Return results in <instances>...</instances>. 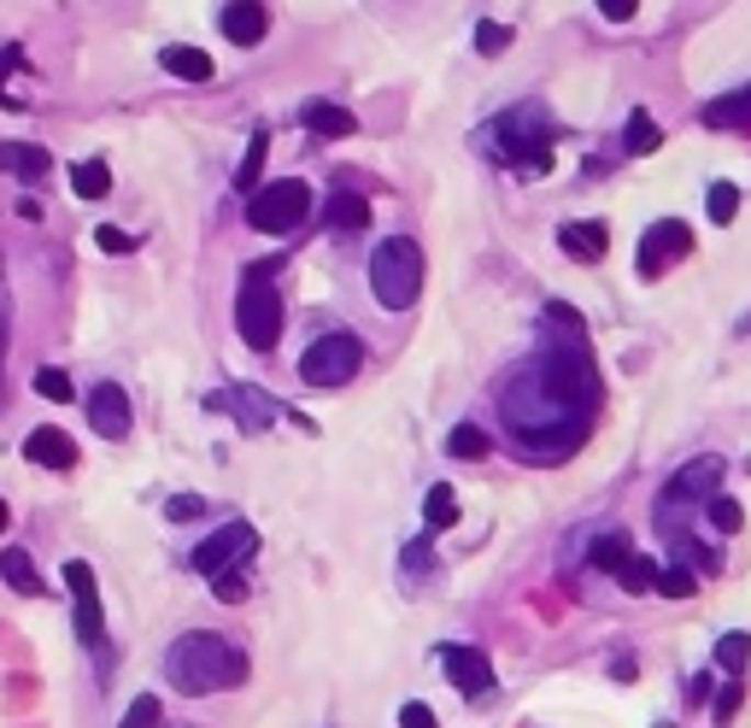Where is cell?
<instances>
[{"label":"cell","mask_w":751,"mask_h":728,"mask_svg":"<svg viewBox=\"0 0 751 728\" xmlns=\"http://www.w3.org/2000/svg\"><path fill=\"white\" fill-rule=\"evenodd\" d=\"M716 488H722V459H716V452H705V459L681 464L675 477H670V488H663V500H658V512L670 517L675 505H681V512H687V505H710Z\"/></svg>","instance_id":"cell-8"},{"label":"cell","mask_w":751,"mask_h":728,"mask_svg":"<svg viewBox=\"0 0 751 728\" xmlns=\"http://www.w3.org/2000/svg\"><path fill=\"white\" fill-rule=\"evenodd\" d=\"M265 30H270L265 0H229V7H224V36H229L235 47H259Z\"/></svg>","instance_id":"cell-14"},{"label":"cell","mask_w":751,"mask_h":728,"mask_svg":"<svg viewBox=\"0 0 751 728\" xmlns=\"http://www.w3.org/2000/svg\"><path fill=\"white\" fill-rule=\"evenodd\" d=\"M482 135H487L493 154L511 159V165H540V171L552 165V124H546L540 107H517V112L493 117Z\"/></svg>","instance_id":"cell-5"},{"label":"cell","mask_w":751,"mask_h":728,"mask_svg":"<svg viewBox=\"0 0 751 728\" xmlns=\"http://www.w3.org/2000/svg\"><path fill=\"white\" fill-rule=\"evenodd\" d=\"M265 154H270V135L259 130V135H253V142H247V159L235 165V189H242V194H259V171H265Z\"/></svg>","instance_id":"cell-24"},{"label":"cell","mask_w":751,"mask_h":728,"mask_svg":"<svg viewBox=\"0 0 751 728\" xmlns=\"http://www.w3.org/2000/svg\"><path fill=\"white\" fill-rule=\"evenodd\" d=\"M628 558H635V552H628L623 535H599V540H593V570H610V575H617Z\"/></svg>","instance_id":"cell-29"},{"label":"cell","mask_w":751,"mask_h":728,"mask_svg":"<svg viewBox=\"0 0 751 728\" xmlns=\"http://www.w3.org/2000/svg\"><path fill=\"white\" fill-rule=\"evenodd\" d=\"M693 587H698L693 570H681V564L658 570V594H663V600H693Z\"/></svg>","instance_id":"cell-33"},{"label":"cell","mask_w":751,"mask_h":728,"mask_svg":"<svg viewBox=\"0 0 751 728\" xmlns=\"http://www.w3.org/2000/svg\"><path fill=\"white\" fill-rule=\"evenodd\" d=\"M36 394L54 400V405H65V400H71V377H65V370H54V365H42V370H36Z\"/></svg>","instance_id":"cell-34"},{"label":"cell","mask_w":751,"mask_h":728,"mask_svg":"<svg viewBox=\"0 0 751 728\" xmlns=\"http://www.w3.org/2000/svg\"><path fill=\"white\" fill-rule=\"evenodd\" d=\"M423 523H429V529H452V523H458V494L447 482L429 488V500H423Z\"/></svg>","instance_id":"cell-25"},{"label":"cell","mask_w":751,"mask_h":728,"mask_svg":"<svg viewBox=\"0 0 751 728\" xmlns=\"http://www.w3.org/2000/svg\"><path fill=\"white\" fill-rule=\"evenodd\" d=\"M358 365H365V347H358V335L335 329V335H317V341L305 347L300 377H305V388H340V382L358 377Z\"/></svg>","instance_id":"cell-7"},{"label":"cell","mask_w":751,"mask_h":728,"mask_svg":"<svg viewBox=\"0 0 751 728\" xmlns=\"http://www.w3.org/2000/svg\"><path fill=\"white\" fill-rule=\"evenodd\" d=\"M77 635L89 640V647H100V640H107V623H100V600L77 605Z\"/></svg>","instance_id":"cell-36"},{"label":"cell","mask_w":751,"mask_h":728,"mask_svg":"<svg viewBox=\"0 0 751 728\" xmlns=\"http://www.w3.org/2000/svg\"><path fill=\"white\" fill-rule=\"evenodd\" d=\"M7 523H12V512H7V500H0V529H7Z\"/></svg>","instance_id":"cell-47"},{"label":"cell","mask_w":751,"mask_h":728,"mask_svg":"<svg viewBox=\"0 0 751 728\" xmlns=\"http://www.w3.org/2000/svg\"><path fill=\"white\" fill-rule=\"evenodd\" d=\"M693 253V229L681 224V217H663V224L646 229L640 242V277H663L670 265H681Z\"/></svg>","instance_id":"cell-9"},{"label":"cell","mask_w":751,"mask_h":728,"mask_svg":"<svg viewBox=\"0 0 751 728\" xmlns=\"http://www.w3.org/2000/svg\"><path fill=\"white\" fill-rule=\"evenodd\" d=\"M0 107H12V94H7V82H0Z\"/></svg>","instance_id":"cell-48"},{"label":"cell","mask_w":751,"mask_h":728,"mask_svg":"<svg viewBox=\"0 0 751 728\" xmlns=\"http://www.w3.org/2000/svg\"><path fill=\"white\" fill-rule=\"evenodd\" d=\"M440 670H447V682L458 693H470V699H482L493 687V664L475 647H440Z\"/></svg>","instance_id":"cell-11"},{"label":"cell","mask_w":751,"mask_h":728,"mask_svg":"<svg viewBox=\"0 0 751 728\" xmlns=\"http://www.w3.org/2000/svg\"><path fill=\"white\" fill-rule=\"evenodd\" d=\"M89 423L107 441H124L130 435V394L117 382H94V394H89Z\"/></svg>","instance_id":"cell-12"},{"label":"cell","mask_w":751,"mask_h":728,"mask_svg":"<svg viewBox=\"0 0 751 728\" xmlns=\"http://www.w3.org/2000/svg\"><path fill=\"white\" fill-rule=\"evenodd\" d=\"M159 65L170 77H182V82H206L212 77V54H200V47H165Z\"/></svg>","instance_id":"cell-22"},{"label":"cell","mask_w":751,"mask_h":728,"mask_svg":"<svg viewBox=\"0 0 751 728\" xmlns=\"http://www.w3.org/2000/svg\"><path fill=\"white\" fill-rule=\"evenodd\" d=\"M0 359H7V282H0Z\"/></svg>","instance_id":"cell-46"},{"label":"cell","mask_w":751,"mask_h":728,"mask_svg":"<svg viewBox=\"0 0 751 728\" xmlns=\"http://www.w3.org/2000/svg\"><path fill=\"white\" fill-rule=\"evenodd\" d=\"M71 182H77V194H82V200H107V194H112V171H107V159H82L77 171H71Z\"/></svg>","instance_id":"cell-26"},{"label":"cell","mask_w":751,"mask_h":728,"mask_svg":"<svg viewBox=\"0 0 751 728\" xmlns=\"http://www.w3.org/2000/svg\"><path fill=\"white\" fill-rule=\"evenodd\" d=\"M323 217H329V229L352 235V229H365V224H370V200H365V194H352V189H340V194H329Z\"/></svg>","instance_id":"cell-21"},{"label":"cell","mask_w":751,"mask_h":728,"mask_svg":"<svg viewBox=\"0 0 751 728\" xmlns=\"http://www.w3.org/2000/svg\"><path fill=\"white\" fill-rule=\"evenodd\" d=\"M235 329L253 352H270L282 341V288H277V265H253L235 294Z\"/></svg>","instance_id":"cell-4"},{"label":"cell","mask_w":751,"mask_h":728,"mask_svg":"<svg viewBox=\"0 0 751 728\" xmlns=\"http://www.w3.org/2000/svg\"><path fill=\"white\" fill-rule=\"evenodd\" d=\"M623 147H628V154H658V147H663V130H658V117H652V112H628Z\"/></svg>","instance_id":"cell-23"},{"label":"cell","mask_w":751,"mask_h":728,"mask_svg":"<svg viewBox=\"0 0 751 728\" xmlns=\"http://www.w3.org/2000/svg\"><path fill=\"white\" fill-rule=\"evenodd\" d=\"M558 247L570 253V259H582V265H599L605 247H610V229L599 224V217H587V224H563L558 229Z\"/></svg>","instance_id":"cell-15"},{"label":"cell","mask_w":751,"mask_h":728,"mask_svg":"<svg viewBox=\"0 0 751 728\" xmlns=\"http://www.w3.org/2000/svg\"><path fill=\"white\" fill-rule=\"evenodd\" d=\"M0 165H7L12 177H24V182H42L47 177V147H30V142H0Z\"/></svg>","instance_id":"cell-20"},{"label":"cell","mask_w":751,"mask_h":728,"mask_svg":"<svg viewBox=\"0 0 751 728\" xmlns=\"http://www.w3.org/2000/svg\"><path fill=\"white\" fill-rule=\"evenodd\" d=\"M400 728H435V710L423 705V699H412V705H400Z\"/></svg>","instance_id":"cell-41"},{"label":"cell","mask_w":751,"mask_h":728,"mask_svg":"<svg viewBox=\"0 0 751 728\" xmlns=\"http://www.w3.org/2000/svg\"><path fill=\"white\" fill-rule=\"evenodd\" d=\"M300 124L312 130V135H329V142H340V135L358 130V117H352L347 107H335V100H305V107H300Z\"/></svg>","instance_id":"cell-17"},{"label":"cell","mask_w":751,"mask_h":728,"mask_svg":"<svg viewBox=\"0 0 751 728\" xmlns=\"http://www.w3.org/2000/svg\"><path fill=\"white\" fill-rule=\"evenodd\" d=\"M94 247H100V253H135V235L117 229V224H107V229H94Z\"/></svg>","instance_id":"cell-39"},{"label":"cell","mask_w":751,"mask_h":728,"mask_svg":"<svg viewBox=\"0 0 751 728\" xmlns=\"http://www.w3.org/2000/svg\"><path fill=\"white\" fill-rule=\"evenodd\" d=\"M698 117H705L710 130H751V82H746V89H733V94H722V100H710Z\"/></svg>","instance_id":"cell-19"},{"label":"cell","mask_w":751,"mask_h":728,"mask_svg":"<svg viewBox=\"0 0 751 728\" xmlns=\"http://www.w3.org/2000/svg\"><path fill=\"white\" fill-rule=\"evenodd\" d=\"M165 675L177 693H224V687H242L247 682V658L229 647L224 635H177L165 652Z\"/></svg>","instance_id":"cell-2"},{"label":"cell","mask_w":751,"mask_h":728,"mask_svg":"<svg viewBox=\"0 0 751 728\" xmlns=\"http://www.w3.org/2000/svg\"><path fill=\"white\" fill-rule=\"evenodd\" d=\"M0 575H7V587H12V594H24V600H42V594H47V582L36 575V564H30L24 547H7V552H0Z\"/></svg>","instance_id":"cell-18"},{"label":"cell","mask_w":751,"mask_h":728,"mask_svg":"<svg viewBox=\"0 0 751 728\" xmlns=\"http://www.w3.org/2000/svg\"><path fill=\"white\" fill-rule=\"evenodd\" d=\"M65 587H71V594H77V605L100 600V594H94V570L82 564V558H71V564H65Z\"/></svg>","instance_id":"cell-35"},{"label":"cell","mask_w":751,"mask_h":728,"mask_svg":"<svg viewBox=\"0 0 751 728\" xmlns=\"http://www.w3.org/2000/svg\"><path fill=\"white\" fill-rule=\"evenodd\" d=\"M153 723H159V699H153V693H142V699L124 710V723H117V728H153Z\"/></svg>","instance_id":"cell-38"},{"label":"cell","mask_w":751,"mask_h":728,"mask_svg":"<svg viewBox=\"0 0 751 728\" xmlns=\"http://www.w3.org/2000/svg\"><path fill=\"white\" fill-rule=\"evenodd\" d=\"M447 452H452V459H482V452H487V435L475 429V423H458V429L447 435Z\"/></svg>","instance_id":"cell-30"},{"label":"cell","mask_w":751,"mask_h":728,"mask_svg":"<svg viewBox=\"0 0 751 728\" xmlns=\"http://www.w3.org/2000/svg\"><path fill=\"white\" fill-rule=\"evenodd\" d=\"M740 699H746V693H740V682H728L722 693H716V723H728L733 710H740Z\"/></svg>","instance_id":"cell-43"},{"label":"cell","mask_w":751,"mask_h":728,"mask_svg":"<svg viewBox=\"0 0 751 728\" xmlns=\"http://www.w3.org/2000/svg\"><path fill=\"white\" fill-rule=\"evenodd\" d=\"M705 212H710V224H733V217H740V189H733V182H710V194H705Z\"/></svg>","instance_id":"cell-27"},{"label":"cell","mask_w":751,"mask_h":728,"mask_svg":"<svg viewBox=\"0 0 751 728\" xmlns=\"http://www.w3.org/2000/svg\"><path fill=\"white\" fill-rule=\"evenodd\" d=\"M746 652H751V640H746V635H722V640H716V670H722L728 682H740Z\"/></svg>","instance_id":"cell-28"},{"label":"cell","mask_w":751,"mask_h":728,"mask_svg":"<svg viewBox=\"0 0 751 728\" xmlns=\"http://www.w3.org/2000/svg\"><path fill=\"white\" fill-rule=\"evenodd\" d=\"M370 294L382 300L388 312H412L423 294V247L412 235H388L370 253Z\"/></svg>","instance_id":"cell-3"},{"label":"cell","mask_w":751,"mask_h":728,"mask_svg":"<svg viewBox=\"0 0 751 728\" xmlns=\"http://www.w3.org/2000/svg\"><path fill=\"white\" fill-rule=\"evenodd\" d=\"M200 512H206V500H200V494H177V500L165 505V517H170V523H194Z\"/></svg>","instance_id":"cell-40"},{"label":"cell","mask_w":751,"mask_h":728,"mask_svg":"<svg viewBox=\"0 0 751 728\" xmlns=\"http://www.w3.org/2000/svg\"><path fill=\"white\" fill-rule=\"evenodd\" d=\"M710 529H716V535H740V529H746V512H740V500L716 494V500H710Z\"/></svg>","instance_id":"cell-32"},{"label":"cell","mask_w":751,"mask_h":728,"mask_svg":"<svg viewBox=\"0 0 751 728\" xmlns=\"http://www.w3.org/2000/svg\"><path fill=\"white\" fill-rule=\"evenodd\" d=\"M212 587H217V600H224V605H235V600H247V582H242V575H212Z\"/></svg>","instance_id":"cell-42"},{"label":"cell","mask_w":751,"mask_h":728,"mask_svg":"<svg viewBox=\"0 0 751 728\" xmlns=\"http://www.w3.org/2000/svg\"><path fill=\"white\" fill-rule=\"evenodd\" d=\"M599 12H605L610 24H628V19L640 12V0H599Z\"/></svg>","instance_id":"cell-44"},{"label":"cell","mask_w":751,"mask_h":728,"mask_svg":"<svg viewBox=\"0 0 751 728\" xmlns=\"http://www.w3.org/2000/svg\"><path fill=\"white\" fill-rule=\"evenodd\" d=\"M24 459H30V464H47V470H71V464H77V441H71L65 429H30Z\"/></svg>","instance_id":"cell-16"},{"label":"cell","mask_w":751,"mask_h":728,"mask_svg":"<svg viewBox=\"0 0 751 728\" xmlns=\"http://www.w3.org/2000/svg\"><path fill=\"white\" fill-rule=\"evenodd\" d=\"M617 582L628 587V594H646V587H658V564H652V558H628V564L617 570Z\"/></svg>","instance_id":"cell-31"},{"label":"cell","mask_w":751,"mask_h":728,"mask_svg":"<svg viewBox=\"0 0 751 728\" xmlns=\"http://www.w3.org/2000/svg\"><path fill=\"white\" fill-rule=\"evenodd\" d=\"M546 324L558 329V341L505 382L500 417H505L517 447L540 452V459H558V452H570L587 435V412H593V400H599V382H593L582 317L552 300V306H546Z\"/></svg>","instance_id":"cell-1"},{"label":"cell","mask_w":751,"mask_h":728,"mask_svg":"<svg viewBox=\"0 0 751 728\" xmlns=\"http://www.w3.org/2000/svg\"><path fill=\"white\" fill-rule=\"evenodd\" d=\"M242 552H253V529H247V523H224L217 535H206L194 552H188V570H200V575H224Z\"/></svg>","instance_id":"cell-10"},{"label":"cell","mask_w":751,"mask_h":728,"mask_svg":"<svg viewBox=\"0 0 751 728\" xmlns=\"http://www.w3.org/2000/svg\"><path fill=\"white\" fill-rule=\"evenodd\" d=\"M212 405H229V412L242 417V429H253V435H259V429H270V423L282 417V405H277V400H265L253 382H235L229 394H217Z\"/></svg>","instance_id":"cell-13"},{"label":"cell","mask_w":751,"mask_h":728,"mask_svg":"<svg viewBox=\"0 0 751 728\" xmlns=\"http://www.w3.org/2000/svg\"><path fill=\"white\" fill-rule=\"evenodd\" d=\"M658 728H675V723H658Z\"/></svg>","instance_id":"cell-49"},{"label":"cell","mask_w":751,"mask_h":728,"mask_svg":"<svg viewBox=\"0 0 751 728\" xmlns=\"http://www.w3.org/2000/svg\"><path fill=\"white\" fill-rule=\"evenodd\" d=\"M405 564H412V570H429V540H417V547H405Z\"/></svg>","instance_id":"cell-45"},{"label":"cell","mask_w":751,"mask_h":728,"mask_svg":"<svg viewBox=\"0 0 751 728\" xmlns=\"http://www.w3.org/2000/svg\"><path fill=\"white\" fill-rule=\"evenodd\" d=\"M305 212H312V189H305V182H294V177L265 182V189L247 200V224L259 229V235H288V229H300Z\"/></svg>","instance_id":"cell-6"},{"label":"cell","mask_w":751,"mask_h":728,"mask_svg":"<svg viewBox=\"0 0 751 728\" xmlns=\"http://www.w3.org/2000/svg\"><path fill=\"white\" fill-rule=\"evenodd\" d=\"M475 47H482L487 59H493V54H505V47H511V30H505V24H493V19H487V24H475Z\"/></svg>","instance_id":"cell-37"}]
</instances>
